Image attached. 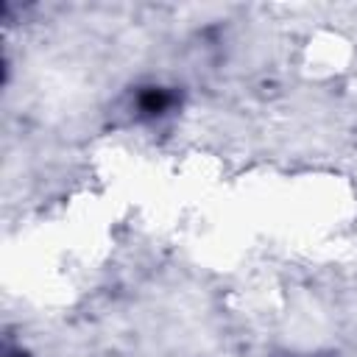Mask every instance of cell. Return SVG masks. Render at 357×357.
Masks as SVG:
<instances>
[{"label": "cell", "mask_w": 357, "mask_h": 357, "mask_svg": "<svg viewBox=\"0 0 357 357\" xmlns=\"http://www.w3.org/2000/svg\"><path fill=\"white\" fill-rule=\"evenodd\" d=\"M11 357H25V354H11Z\"/></svg>", "instance_id": "7a4b0ae2"}, {"label": "cell", "mask_w": 357, "mask_h": 357, "mask_svg": "<svg viewBox=\"0 0 357 357\" xmlns=\"http://www.w3.org/2000/svg\"><path fill=\"white\" fill-rule=\"evenodd\" d=\"M173 92H167V89H162V86H148V89H142L139 92V98H137V103H139V112L142 114H151V117H156V114H165L170 106H173Z\"/></svg>", "instance_id": "6da1fadb"}]
</instances>
